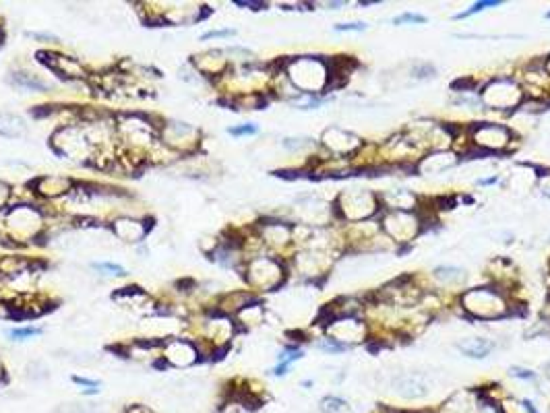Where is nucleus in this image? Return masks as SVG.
<instances>
[{
    "label": "nucleus",
    "instance_id": "17",
    "mask_svg": "<svg viewBox=\"0 0 550 413\" xmlns=\"http://www.w3.org/2000/svg\"><path fill=\"white\" fill-rule=\"evenodd\" d=\"M366 29V23L362 21H356V23H340L336 25V31H364Z\"/></svg>",
    "mask_w": 550,
    "mask_h": 413
},
{
    "label": "nucleus",
    "instance_id": "25",
    "mask_svg": "<svg viewBox=\"0 0 550 413\" xmlns=\"http://www.w3.org/2000/svg\"><path fill=\"white\" fill-rule=\"evenodd\" d=\"M544 194H546V196H550V184H546V186H544Z\"/></svg>",
    "mask_w": 550,
    "mask_h": 413
},
{
    "label": "nucleus",
    "instance_id": "16",
    "mask_svg": "<svg viewBox=\"0 0 550 413\" xmlns=\"http://www.w3.org/2000/svg\"><path fill=\"white\" fill-rule=\"evenodd\" d=\"M318 347H321L323 351H332V354H342V351H346V349H348L344 343H340V341H336V339H329V341L321 343Z\"/></svg>",
    "mask_w": 550,
    "mask_h": 413
},
{
    "label": "nucleus",
    "instance_id": "26",
    "mask_svg": "<svg viewBox=\"0 0 550 413\" xmlns=\"http://www.w3.org/2000/svg\"><path fill=\"white\" fill-rule=\"evenodd\" d=\"M546 19H550V13H546Z\"/></svg>",
    "mask_w": 550,
    "mask_h": 413
},
{
    "label": "nucleus",
    "instance_id": "2",
    "mask_svg": "<svg viewBox=\"0 0 550 413\" xmlns=\"http://www.w3.org/2000/svg\"><path fill=\"white\" fill-rule=\"evenodd\" d=\"M484 101L488 106L497 108V110H503V108H511V106H517L519 99H521V91L515 83L507 81V79H497L492 81L486 91H484Z\"/></svg>",
    "mask_w": 550,
    "mask_h": 413
},
{
    "label": "nucleus",
    "instance_id": "22",
    "mask_svg": "<svg viewBox=\"0 0 550 413\" xmlns=\"http://www.w3.org/2000/svg\"><path fill=\"white\" fill-rule=\"evenodd\" d=\"M521 407H523L525 413H538V409L532 405V401H521Z\"/></svg>",
    "mask_w": 550,
    "mask_h": 413
},
{
    "label": "nucleus",
    "instance_id": "15",
    "mask_svg": "<svg viewBox=\"0 0 550 413\" xmlns=\"http://www.w3.org/2000/svg\"><path fill=\"white\" fill-rule=\"evenodd\" d=\"M42 329H34V327H27V329H13L9 331V337L13 339H25V337H34V335H40Z\"/></svg>",
    "mask_w": 550,
    "mask_h": 413
},
{
    "label": "nucleus",
    "instance_id": "1",
    "mask_svg": "<svg viewBox=\"0 0 550 413\" xmlns=\"http://www.w3.org/2000/svg\"><path fill=\"white\" fill-rule=\"evenodd\" d=\"M464 308L478 319H499L507 315L505 299L490 287H478L464 295Z\"/></svg>",
    "mask_w": 550,
    "mask_h": 413
},
{
    "label": "nucleus",
    "instance_id": "23",
    "mask_svg": "<svg viewBox=\"0 0 550 413\" xmlns=\"http://www.w3.org/2000/svg\"><path fill=\"white\" fill-rule=\"evenodd\" d=\"M497 182V178H488V180H478V184L480 186H488V184H495Z\"/></svg>",
    "mask_w": 550,
    "mask_h": 413
},
{
    "label": "nucleus",
    "instance_id": "20",
    "mask_svg": "<svg viewBox=\"0 0 550 413\" xmlns=\"http://www.w3.org/2000/svg\"><path fill=\"white\" fill-rule=\"evenodd\" d=\"M228 36H234V29H224V31H209L203 36V40H209V38H228Z\"/></svg>",
    "mask_w": 550,
    "mask_h": 413
},
{
    "label": "nucleus",
    "instance_id": "7",
    "mask_svg": "<svg viewBox=\"0 0 550 413\" xmlns=\"http://www.w3.org/2000/svg\"><path fill=\"white\" fill-rule=\"evenodd\" d=\"M434 277L441 283H451V285H460L468 279V273L460 267H436L434 269Z\"/></svg>",
    "mask_w": 550,
    "mask_h": 413
},
{
    "label": "nucleus",
    "instance_id": "11",
    "mask_svg": "<svg viewBox=\"0 0 550 413\" xmlns=\"http://www.w3.org/2000/svg\"><path fill=\"white\" fill-rule=\"evenodd\" d=\"M499 5H501V0H480V3H476L472 9H468V11L455 15V19H466V17H472V15H476V13L488 9V7H499Z\"/></svg>",
    "mask_w": 550,
    "mask_h": 413
},
{
    "label": "nucleus",
    "instance_id": "9",
    "mask_svg": "<svg viewBox=\"0 0 550 413\" xmlns=\"http://www.w3.org/2000/svg\"><path fill=\"white\" fill-rule=\"evenodd\" d=\"M13 83L19 85V87L32 89V91H48V89H50L44 81H40L38 77H32V75H27V72H17V75L13 77Z\"/></svg>",
    "mask_w": 550,
    "mask_h": 413
},
{
    "label": "nucleus",
    "instance_id": "10",
    "mask_svg": "<svg viewBox=\"0 0 550 413\" xmlns=\"http://www.w3.org/2000/svg\"><path fill=\"white\" fill-rule=\"evenodd\" d=\"M7 126H11L13 135L19 137L23 135V120L19 116H13V114H0V135L7 137Z\"/></svg>",
    "mask_w": 550,
    "mask_h": 413
},
{
    "label": "nucleus",
    "instance_id": "3",
    "mask_svg": "<svg viewBox=\"0 0 550 413\" xmlns=\"http://www.w3.org/2000/svg\"><path fill=\"white\" fill-rule=\"evenodd\" d=\"M511 133L501 124H478L474 126V143L484 151L501 149L509 143Z\"/></svg>",
    "mask_w": 550,
    "mask_h": 413
},
{
    "label": "nucleus",
    "instance_id": "6",
    "mask_svg": "<svg viewBox=\"0 0 550 413\" xmlns=\"http://www.w3.org/2000/svg\"><path fill=\"white\" fill-rule=\"evenodd\" d=\"M441 413H478V403L468 392H458L443 405Z\"/></svg>",
    "mask_w": 550,
    "mask_h": 413
},
{
    "label": "nucleus",
    "instance_id": "13",
    "mask_svg": "<svg viewBox=\"0 0 550 413\" xmlns=\"http://www.w3.org/2000/svg\"><path fill=\"white\" fill-rule=\"evenodd\" d=\"M509 376L519 378V380H536V372H532L527 368H519V366H511L509 368Z\"/></svg>",
    "mask_w": 550,
    "mask_h": 413
},
{
    "label": "nucleus",
    "instance_id": "5",
    "mask_svg": "<svg viewBox=\"0 0 550 413\" xmlns=\"http://www.w3.org/2000/svg\"><path fill=\"white\" fill-rule=\"evenodd\" d=\"M458 349L468 356V358H474V360H482L486 358L492 349H495V343L490 339H482V337H474V339H464L458 343Z\"/></svg>",
    "mask_w": 550,
    "mask_h": 413
},
{
    "label": "nucleus",
    "instance_id": "14",
    "mask_svg": "<svg viewBox=\"0 0 550 413\" xmlns=\"http://www.w3.org/2000/svg\"><path fill=\"white\" fill-rule=\"evenodd\" d=\"M97 271H108L110 275H118V277H123V275H127V271L121 267V265H112V263H97V265H93Z\"/></svg>",
    "mask_w": 550,
    "mask_h": 413
},
{
    "label": "nucleus",
    "instance_id": "8",
    "mask_svg": "<svg viewBox=\"0 0 550 413\" xmlns=\"http://www.w3.org/2000/svg\"><path fill=\"white\" fill-rule=\"evenodd\" d=\"M321 411L323 413H352V405H348V401H344L342 397H323L321 399Z\"/></svg>",
    "mask_w": 550,
    "mask_h": 413
},
{
    "label": "nucleus",
    "instance_id": "18",
    "mask_svg": "<svg viewBox=\"0 0 550 413\" xmlns=\"http://www.w3.org/2000/svg\"><path fill=\"white\" fill-rule=\"evenodd\" d=\"M436 72V68L432 66V64H422L420 68L416 66L414 68V77H418V79H428V77H432Z\"/></svg>",
    "mask_w": 550,
    "mask_h": 413
},
{
    "label": "nucleus",
    "instance_id": "12",
    "mask_svg": "<svg viewBox=\"0 0 550 413\" xmlns=\"http://www.w3.org/2000/svg\"><path fill=\"white\" fill-rule=\"evenodd\" d=\"M395 25H405V23H426V17L424 15H416V13H403L399 17L393 19Z\"/></svg>",
    "mask_w": 550,
    "mask_h": 413
},
{
    "label": "nucleus",
    "instance_id": "19",
    "mask_svg": "<svg viewBox=\"0 0 550 413\" xmlns=\"http://www.w3.org/2000/svg\"><path fill=\"white\" fill-rule=\"evenodd\" d=\"M257 126L255 124H245V126H238V129H230V135L234 137H240V135H257Z\"/></svg>",
    "mask_w": 550,
    "mask_h": 413
},
{
    "label": "nucleus",
    "instance_id": "4",
    "mask_svg": "<svg viewBox=\"0 0 550 413\" xmlns=\"http://www.w3.org/2000/svg\"><path fill=\"white\" fill-rule=\"evenodd\" d=\"M391 386L403 399H422V397L428 395V382L418 372H408V374L395 376Z\"/></svg>",
    "mask_w": 550,
    "mask_h": 413
},
{
    "label": "nucleus",
    "instance_id": "24",
    "mask_svg": "<svg viewBox=\"0 0 550 413\" xmlns=\"http://www.w3.org/2000/svg\"><path fill=\"white\" fill-rule=\"evenodd\" d=\"M544 370H546V378L550 380V362H548V364L544 366Z\"/></svg>",
    "mask_w": 550,
    "mask_h": 413
},
{
    "label": "nucleus",
    "instance_id": "21",
    "mask_svg": "<svg viewBox=\"0 0 550 413\" xmlns=\"http://www.w3.org/2000/svg\"><path fill=\"white\" fill-rule=\"evenodd\" d=\"M73 380H75L77 384H83V386H97L95 380H87V378H81V376H75Z\"/></svg>",
    "mask_w": 550,
    "mask_h": 413
}]
</instances>
